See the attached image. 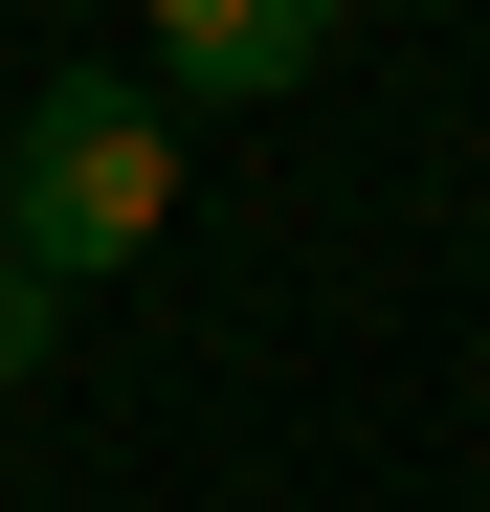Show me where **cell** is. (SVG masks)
I'll return each mask as SVG.
<instances>
[{
    "label": "cell",
    "mask_w": 490,
    "mask_h": 512,
    "mask_svg": "<svg viewBox=\"0 0 490 512\" xmlns=\"http://www.w3.org/2000/svg\"><path fill=\"white\" fill-rule=\"evenodd\" d=\"M156 223H179V112H156L134 67H45V90L0 112V245H23L45 290H112Z\"/></svg>",
    "instance_id": "cell-1"
},
{
    "label": "cell",
    "mask_w": 490,
    "mask_h": 512,
    "mask_svg": "<svg viewBox=\"0 0 490 512\" xmlns=\"http://www.w3.org/2000/svg\"><path fill=\"white\" fill-rule=\"evenodd\" d=\"M335 23H357V0H156V67H179V90H223V112H268V90H312V67H335Z\"/></svg>",
    "instance_id": "cell-2"
},
{
    "label": "cell",
    "mask_w": 490,
    "mask_h": 512,
    "mask_svg": "<svg viewBox=\"0 0 490 512\" xmlns=\"http://www.w3.org/2000/svg\"><path fill=\"white\" fill-rule=\"evenodd\" d=\"M45 357H67V290H45V268H23V245H0V401H23V379H45Z\"/></svg>",
    "instance_id": "cell-3"
}]
</instances>
